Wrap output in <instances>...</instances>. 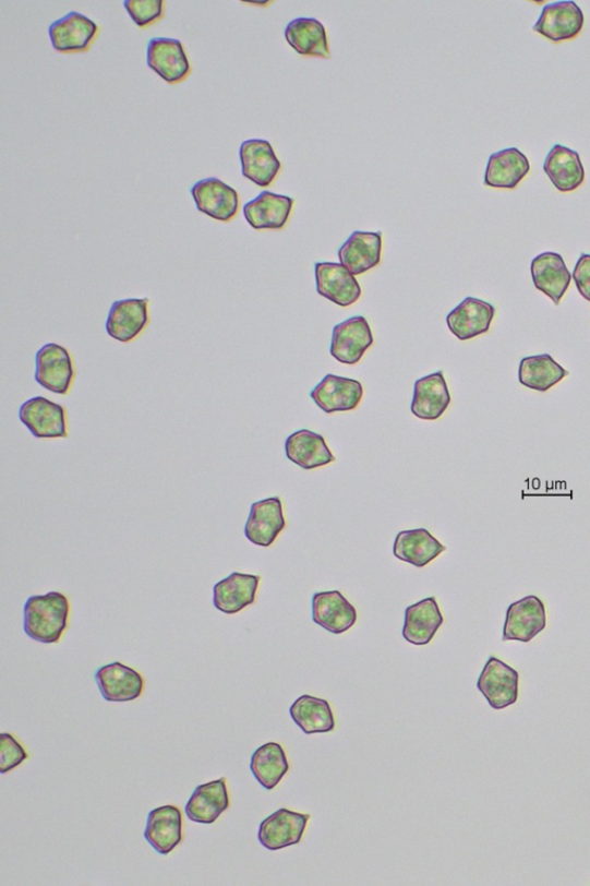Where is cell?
<instances>
[{"label":"cell","mask_w":590,"mask_h":886,"mask_svg":"<svg viewBox=\"0 0 590 886\" xmlns=\"http://www.w3.org/2000/svg\"><path fill=\"white\" fill-rule=\"evenodd\" d=\"M531 171L528 158L517 148H506L487 159L484 185L494 189H516Z\"/></svg>","instance_id":"29"},{"label":"cell","mask_w":590,"mask_h":886,"mask_svg":"<svg viewBox=\"0 0 590 886\" xmlns=\"http://www.w3.org/2000/svg\"><path fill=\"white\" fill-rule=\"evenodd\" d=\"M148 67L170 85H178L191 74L184 46L176 38L154 37L147 48Z\"/></svg>","instance_id":"7"},{"label":"cell","mask_w":590,"mask_h":886,"mask_svg":"<svg viewBox=\"0 0 590 886\" xmlns=\"http://www.w3.org/2000/svg\"><path fill=\"white\" fill-rule=\"evenodd\" d=\"M287 457L303 470H315L336 460L327 441L310 430H300L285 442Z\"/></svg>","instance_id":"27"},{"label":"cell","mask_w":590,"mask_h":886,"mask_svg":"<svg viewBox=\"0 0 590 886\" xmlns=\"http://www.w3.org/2000/svg\"><path fill=\"white\" fill-rule=\"evenodd\" d=\"M290 770L284 749L277 742H268L252 755L251 771L263 789L273 791Z\"/></svg>","instance_id":"34"},{"label":"cell","mask_w":590,"mask_h":886,"mask_svg":"<svg viewBox=\"0 0 590 886\" xmlns=\"http://www.w3.org/2000/svg\"><path fill=\"white\" fill-rule=\"evenodd\" d=\"M443 622L444 618L436 598L422 599L406 609L402 637L413 646H429Z\"/></svg>","instance_id":"23"},{"label":"cell","mask_w":590,"mask_h":886,"mask_svg":"<svg viewBox=\"0 0 590 886\" xmlns=\"http://www.w3.org/2000/svg\"><path fill=\"white\" fill-rule=\"evenodd\" d=\"M29 758L28 752L11 733L0 735V774L5 775Z\"/></svg>","instance_id":"37"},{"label":"cell","mask_w":590,"mask_h":886,"mask_svg":"<svg viewBox=\"0 0 590 886\" xmlns=\"http://www.w3.org/2000/svg\"><path fill=\"white\" fill-rule=\"evenodd\" d=\"M99 33L98 26L84 14L71 12L49 27L52 47L60 53L86 52Z\"/></svg>","instance_id":"10"},{"label":"cell","mask_w":590,"mask_h":886,"mask_svg":"<svg viewBox=\"0 0 590 886\" xmlns=\"http://www.w3.org/2000/svg\"><path fill=\"white\" fill-rule=\"evenodd\" d=\"M583 24V13L576 2H557L543 8L533 31L553 43H563L576 38Z\"/></svg>","instance_id":"13"},{"label":"cell","mask_w":590,"mask_h":886,"mask_svg":"<svg viewBox=\"0 0 590 886\" xmlns=\"http://www.w3.org/2000/svg\"><path fill=\"white\" fill-rule=\"evenodd\" d=\"M451 405V394L442 371L417 380L412 414L423 420L440 419Z\"/></svg>","instance_id":"25"},{"label":"cell","mask_w":590,"mask_h":886,"mask_svg":"<svg viewBox=\"0 0 590 886\" xmlns=\"http://www.w3.org/2000/svg\"><path fill=\"white\" fill-rule=\"evenodd\" d=\"M70 612L69 598L63 594L32 596L24 609L25 633L36 642L56 644L68 630Z\"/></svg>","instance_id":"1"},{"label":"cell","mask_w":590,"mask_h":886,"mask_svg":"<svg viewBox=\"0 0 590 886\" xmlns=\"http://www.w3.org/2000/svg\"><path fill=\"white\" fill-rule=\"evenodd\" d=\"M287 528L280 498L274 496L254 502L245 526L246 538L256 547L270 548L280 532Z\"/></svg>","instance_id":"16"},{"label":"cell","mask_w":590,"mask_h":886,"mask_svg":"<svg viewBox=\"0 0 590 886\" xmlns=\"http://www.w3.org/2000/svg\"><path fill=\"white\" fill-rule=\"evenodd\" d=\"M477 686L494 710H503L518 701L519 673L492 656L485 662Z\"/></svg>","instance_id":"3"},{"label":"cell","mask_w":590,"mask_h":886,"mask_svg":"<svg viewBox=\"0 0 590 886\" xmlns=\"http://www.w3.org/2000/svg\"><path fill=\"white\" fill-rule=\"evenodd\" d=\"M312 608L313 621L335 635L349 632L358 620L356 608L337 590L316 592Z\"/></svg>","instance_id":"19"},{"label":"cell","mask_w":590,"mask_h":886,"mask_svg":"<svg viewBox=\"0 0 590 886\" xmlns=\"http://www.w3.org/2000/svg\"><path fill=\"white\" fill-rule=\"evenodd\" d=\"M239 154L243 177L260 188H268L274 183L281 164L267 140L243 141Z\"/></svg>","instance_id":"17"},{"label":"cell","mask_w":590,"mask_h":886,"mask_svg":"<svg viewBox=\"0 0 590 886\" xmlns=\"http://www.w3.org/2000/svg\"><path fill=\"white\" fill-rule=\"evenodd\" d=\"M19 418L35 438L69 436L67 409L44 396L26 400L20 407Z\"/></svg>","instance_id":"4"},{"label":"cell","mask_w":590,"mask_h":886,"mask_svg":"<svg viewBox=\"0 0 590 886\" xmlns=\"http://www.w3.org/2000/svg\"><path fill=\"white\" fill-rule=\"evenodd\" d=\"M546 627L543 601L534 595L526 596L508 607L503 630V640L531 642Z\"/></svg>","instance_id":"5"},{"label":"cell","mask_w":590,"mask_h":886,"mask_svg":"<svg viewBox=\"0 0 590 886\" xmlns=\"http://www.w3.org/2000/svg\"><path fill=\"white\" fill-rule=\"evenodd\" d=\"M567 375L568 371L547 354L525 357L520 361L519 382L529 390L546 392Z\"/></svg>","instance_id":"35"},{"label":"cell","mask_w":590,"mask_h":886,"mask_svg":"<svg viewBox=\"0 0 590 886\" xmlns=\"http://www.w3.org/2000/svg\"><path fill=\"white\" fill-rule=\"evenodd\" d=\"M191 193L196 208L219 222H231L238 214V192L215 177L198 180Z\"/></svg>","instance_id":"12"},{"label":"cell","mask_w":590,"mask_h":886,"mask_svg":"<svg viewBox=\"0 0 590 886\" xmlns=\"http://www.w3.org/2000/svg\"><path fill=\"white\" fill-rule=\"evenodd\" d=\"M294 200L264 191L243 207L249 225L255 230H281L287 226Z\"/></svg>","instance_id":"20"},{"label":"cell","mask_w":590,"mask_h":886,"mask_svg":"<svg viewBox=\"0 0 590 886\" xmlns=\"http://www.w3.org/2000/svg\"><path fill=\"white\" fill-rule=\"evenodd\" d=\"M35 380L47 391L68 395L72 388L75 370L69 350L56 344L40 348L35 357Z\"/></svg>","instance_id":"2"},{"label":"cell","mask_w":590,"mask_h":886,"mask_svg":"<svg viewBox=\"0 0 590 886\" xmlns=\"http://www.w3.org/2000/svg\"><path fill=\"white\" fill-rule=\"evenodd\" d=\"M374 345V335L364 316H352L333 332L332 356L346 366H356Z\"/></svg>","instance_id":"6"},{"label":"cell","mask_w":590,"mask_h":886,"mask_svg":"<svg viewBox=\"0 0 590 886\" xmlns=\"http://www.w3.org/2000/svg\"><path fill=\"white\" fill-rule=\"evenodd\" d=\"M310 819V814L281 809L261 823L258 841L269 851L290 848L302 840Z\"/></svg>","instance_id":"8"},{"label":"cell","mask_w":590,"mask_h":886,"mask_svg":"<svg viewBox=\"0 0 590 886\" xmlns=\"http://www.w3.org/2000/svg\"><path fill=\"white\" fill-rule=\"evenodd\" d=\"M257 575L234 572L214 587V607L221 613L237 614L253 606L260 587Z\"/></svg>","instance_id":"22"},{"label":"cell","mask_w":590,"mask_h":886,"mask_svg":"<svg viewBox=\"0 0 590 886\" xmlns=\"http://www.w3.org/2000/svg\"><path fill=\"white\" fill-rule=\"evenodd\" d=\"M290 715L304 734L330 733L336 729L335 716L327 699L302 695L292 704Z\"/></svg>","instance_id":"33"},{"label":"cell","mask_w":590,"mask_h":886,"mask_svg":"<svg viewBox=\"0 0 590 886\" xmlns=\"http://www.w3.org/2000/svg\"><path fill=\"white\" fill-rule=\"evenodd\" d=\"M227 778L200 785L186 804V816L198 824H214L230 809Z\"/></svg>","instance_id":"24"},{"label":"cell","mask_w":590,"mask_h":886,"mask_svg":"<svg viewBox=\"0 0 590 886\" xmlns=\"http://www.w3.org/2000/svg\"><path fill=\"white\" fill-rule=\"evenodd\" d=\"M288 44L301 56L330 58L328 35L314 17H298L285 28Z\"/></svg>","instance_id":"32"},{"label":"cell","mask_w":590,"mask_h":886,"mask_svg":"<svg viewBox=\"0 0 590 886\" xmlns=\"http://www.w3.org/2000/svg\"><path fill=\"white\" fill-rule=\"evenodd\" d=\"M382 247V232L354 231L340 247L338 258L342 266L358 276L380 265Z\"/></svg>","instance_id":"21"},{"label":"cell","mask_w":590,"mask_h":886,"mask_svg":"<svg viewBox=\"0 0 590 886\" xmlns=\"http://www.w3.org/2000/svg\"><path fill=\"white\" fill-rule=\"evenodd\" d=\"M149 299L130 298L117 300L107 319V333L121 344H130L149 325Z\"/></svg>","instance_id":"9"},{"label":"cell","mask_w":590,"mask_h":886,"mask_svg":"<svg viewBox=\"0 0 590 886\" xmlns=\"http://www.w3.org/2000/svg\"><path fill=\"white\" fill-rule=\"evenodd\" d=\"M95 680L101 696L108 702H132L141 697L145 690L144 678L119 661L99 668Z\"/></svg>","instance_id":"14"},{"label":"cell","mask_w":590,"mask_h":886,"mask_svg":"<svg viewBox=\"0 0 590 886\" xmlns=\"http://www.w3.org/2000/svg\"><path fill=\"white\" fill-rule=\"evenodd\" d=\"M315 405L325 414L356 410L363 397L359 381L328 374L311 393Z\"/></svg>","instance_id":"11"},{"label":"cell","mask_w":590,"mask_h":886,"mask_svg":"<svg viewBox=\"0 0 590 886\" xmlns=\"http://www.w3.org/2000/svg\"><path fill=\"white\" fill-rule=\"evenodd\" d=\"M495 313L494 306L474 297H467L447 314L446 325L463 342L490 332Z\"/></svg>","instance_id":"18"},{"label":"cell","mask_w":590,"mask_h":886,"mask_svg":"<svg viewBox=\"0 0 590 886\" xmlns=\"http://www.w3.org/2000/svg\"><path fill=\"white\" fill-rule=\"evenodd\" d=\"M124 7L133 23L145 29L165 16V2L162 0H125Z\"/></svg>","instance_id":"36"},{"label":"cell","mask_w":590,"mask_h":886,"mask_svg":"<svg viewBox=\"0 0 590 886\" xmlns=\"http://www.w3.org/2000/svg\"><path fill=\"white\" fill-rule=\"evenodd\" d=\"M446 548L426 529L401 531L394 543V555L418 568L430 565Z\"/></svg>","instance_id":"31"},{"label":"cell","mask_w":590,"mask_h":886,"mask_svg":"<svg viewBox=\"0 0 590 886\" xmlns=\"http://www.w3.org/2000/svg\"><path fill=\"white\" fill-rule=\"evenodd\" d=\"M573 278L580 295L590 301V254H582L578 260Z\"/></svg>","instance_id":"38"},{"label":"cell","mask_w":590,"mask_h":886,"mask_svg":"<svg viewBox=\"0 0 590 886\" xmlns=\"http://www.w3.org/2000/svg\"><path fill=\"white\" fill-rule=\"evenodd\" d=\"M543 170L561 192H573L580 188L585 180L580 155L562 145H555L547 153Z\"/></svg>","instance_id":"30"},{"label":"cell","mask_w":590,"mask_h":886,"mask_svg":"<svg viewBox=\"0 0 590 886\" xmlns=\"http://www.w3.org/2000/svg\"><path fill=\"white\" fill-rule=\"evenodd\" d=\"M531 272L535 288L551 298L555 306H559L573 280L563 256L544 252L533 259Z\"/></svg>","instance_id":"28"},{"label":"cell","mask_w":590,"mask_h":886,"mask_svg":"<svg viewBox=\"0 0 590 886\" xmlns=\"http://www.w3.org/2000/svg\"><path fill=\"white\" fill-rule=\"evenodd\" d=\"M145 838L161 855L173 852L182 841V813L176 805L167 804L148 815Z\"/></svg>","instance_id":"26"},{"label":"cell","mask_w":590,"mask_h":886,"mask_svg":"<svg viewBox=\"0 0 590 886\" xmlns=\"http://www.w3.org/2000/svg\"><path fill=\"white\" fill-rule=\"evenodd\" d=\"M315 277L318 295L340 308L356 304L361 297L358 279L341 264L318 263L315 265Z\"/></svg>","instance_id":"15"}]
</instances>
